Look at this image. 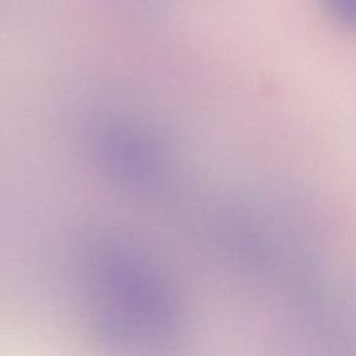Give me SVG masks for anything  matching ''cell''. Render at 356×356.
<instances>
[{
	"mask_svg": "<svg viewBox=\"0 0 356 356\" xmlns=\"http://www.w3.org/2000/svg\"><path fill=\"white\" fill-rule=\"evenodd\" d=\"M334 17L349 26H356V0H323Z\"/></svg>",
	"mask_w": 356,
	"mask_h": 356,
	"instance_id": "1",
	"label": "cell"
}]
</instances>
